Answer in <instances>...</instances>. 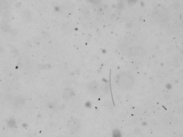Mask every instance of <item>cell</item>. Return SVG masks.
<instances>
[{"mask_svg":"<svg viewBox=\"0 0 183 137\" xmlns=\"http://www.w3.org/2000/svg\"><path fill=\"white\" fill-rule=\"evenodd\" d=\"M116 82L118 86L122 89L128 90L133 86L134 79L130 74L126 72H121L117 75Z\"/></svg>","mask_w":183,"mask_h":137,"instance_id":"cell-1","label":"cell"},{"mask_svg":"<svg viewBox=\"0 0 183 137\" xmlns=\"http://www.w3.org/2000/svg\"><path fill=\"white\" fill-rule=\"evenodd\" d=\"M81 127L80 121L77 118H73L70 119L67 124V128L70 132L75 133L79 130Z\"/></svg>","mask_w":183,"mask_h":137,"instance_id":"cell-2","label":"cell"},{"mask_svg":"<svg viewBox=\"0 0 183 137\" xmlns=\"http://www.w3.org/2000/svg\"><path fill=\"white\" fill-rule=\"evenodd\" d=\"M88 90L91 93H95L98 90V84L96 81H92L88 85Z\"/></svg>","mask_w":183,"mask_h":137,"instance_id":"cell-3","label":"cell"},{"mask_svg":"<svg viewBox=\"0 0 183 137\" xmlns=\"http://www.w3.org/2000/svg\"><path fill=\"white\" fill-rule=\"evenodd\" d=\"M73 94V91L70 88H67L65 89V91L63 93V96L65 99H70L71 97L72 96Z\"/></svg>","mask_w":183,"mask_h":137,"instance_id":"cell-4","label":"cell"},{"mask_svg":"<svg viewBox=\"0 0 183 137\" xmlns=\"http://www.w3.org/2000/svg\"><path fill=\"white\" fill-rule=\"evenodd\" d=\"M8 124H9V125L10 127H14L15 125V122L13 119L9 121Z\"/></svg>","mask_w":183,"mask_h":137,"instance_id":"cell-5","label":"cell"}]
</instances>
